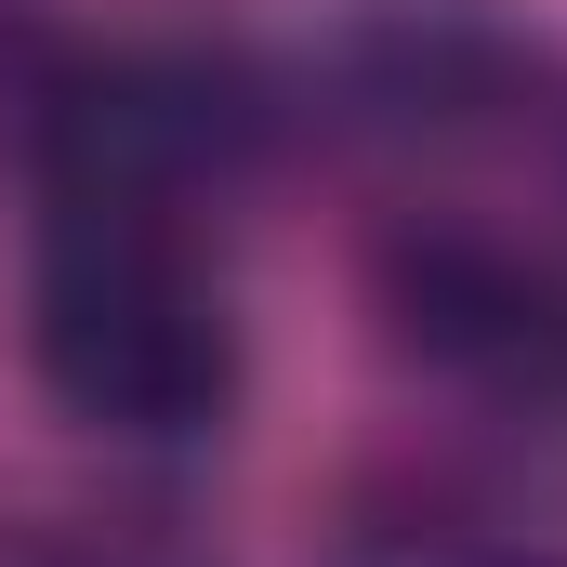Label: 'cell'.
<instances>
[{
    "label": "cell",
    "instance_id": "cell-4",
    "mask_svg": "<svg viewBox=\"0 0 567 567\" xmlns=\"http://www.w3.org/2000/svg\"><path fill=\"white\" fill-rule=\"evenodd\" d=\"M542 93V40H515L502 13L475 0H383L357 40H343V106L396 145L435 133H488Z\"/></svg>",
    "mask_w": 567,
    "mask_h": 567
},
{
    "label": "cell",
    "instance_id": "cell-2",
    "mask_svg": "<svg viewBox=\"0 0 567 567\" xmlns=\"http://www.w3.org/2000/svg\"><path fill=\"white\" fill-rule=\"evenodd\" d=\"M0 133L13 172L53 212H198V185H225L251 145L278 133L265 80L238 53H185V40H40L0 80Z\"/></svg>",
    "mask_w": 567,
    "mask_h": 567
},
{
    "label": "cell",
    "instance_id": "cell-5",
    "mask_svg": "<svg viewBox=\"0 0 567 567\" xmlns=\"http://www.w3.org/2000/svg\"><path fill=\"white\" fill-rule=\"evenodd\" d=\"M330 567H567L528 515L502 502H462V488H396V502H357Z\"/></svg>",
    "mask_w": 567,
    "mask_h": 567
},
{
    "label": "cell",
    "instance_id": "cell-6",
    "mask_svg": "<svg viewBox=\"0 0 567 567\" xmlns=\"http://www.w3.org/2000/svg\"><path fill=\"white\" fill-rule=\"evenodd\" d=\"M0 567H212L172 515H66V528H27L0 542Z\"/></svg>",
    "mask_w": 567,
    "mask_h": 567
},
{
    "label": "cell",
    "instance_id": "cell-1",
    "mask_svg": "<svg viewBox=\"0 0 567 567\" xmlns=\"http://www.w3.org/2000/svg\"><path fill=\"white\" fill-rule=\"evenodd\" d=\"M27 370L66 423L120 435V449H198L251 396L238 303L172 212H53L40 225Z\"/></svg>",
    "mask_w": 567,
    "mask_h": 567
},
{
    "label": "cell",
    "instance_id": "cell-3",
    "mask_svg": "<svg viewBox=\"0 0 567 567\" xmlns=\"http://www.w3.org/2000/svg\"><path fill=\"white\" fill-rule=\"evenodd\" d=\"M370 303L423 383L502 410V423H567V265L555 251L435 212V225H396L370 251Z\"/></svg>",
    "mask_w": 567,
    "mask_h": 567
}]
</instances>
